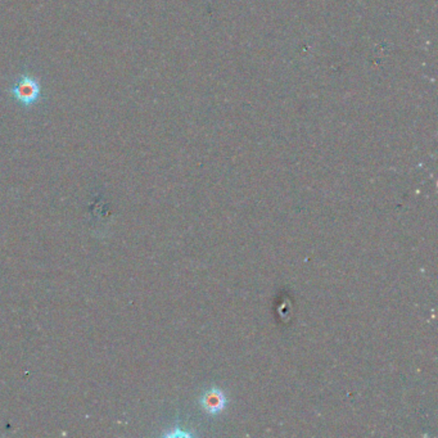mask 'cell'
<instances>
[{
	"instance_id": "cell-2",
	"label": "cell",
	"mask_w": 438,
	"mask_h": 438,
	"mask_svg": "<svg viewBox=\"0 0 438 438\" xmlns=\"http://www.w3.org/2000/svg\"><path fill=\"white\" fill-rule=\"evenodd\" d=\"M201 405L204 412H209L210 415H218L225 410L228 405V398L224 391L219 388H210L202 394Z\"/></svg>"
},
{
	"instance_id": "cell-1",
	"label": "cell",
	"mask_w": 438,
	"mask_h": 438,
	"mask_svg": "<svg viewBox=\"0 0 438 438\" xmlns=\"http://www.w3.org/2000/svg\"><path fill=\"white\" fill-rule=\"evenodd\" d=\"M12 94L19 103L33 105L40 97V85L31 78H24L12 89Z\"/></svg>"
}]
</instances>
